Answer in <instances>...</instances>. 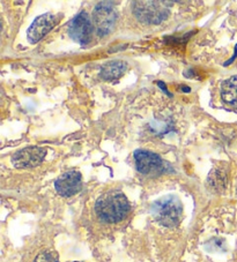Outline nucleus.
<instances>
[{"mask_svg":"<svg viewBox=\"0 0 237 262\" xmlns=\"http://www.w3.org/2000/svg\"><path fill=\"white\" fill-rule=\"evenodd\" d=\"M56 25V18L52 14H43L31 23L28 29V39L31 43H37L45 36Z\"/></svg>","mask_w":237,"mask_h":262,"instance_id":"9","label":"nucleus"},{"mask_svg":"<svg viewBox=\"0 0 237 262\" xmlns=\"http://www.w3.org/2000/svg\"><path fill=\"white\" fill-rule=\"evenodd\" d=\"M117 13L114 7L108 5L106 3L99 4L93 12V22L100 36H107L111 33L116 25Z\"/></svg>","mask_w":237,"mask_h":262,"instance_id":"5","label":"nucleus"},{"mask_svg":"<svg viewBox=\"0 0 237 262\" xmlns=\"http://www.w3.org/2000/svg\"><path fill=\"white\" fill-rule=\"evenodd\" d=\"M221 97L229 106L237 107V75L224 80L221 84Z\"/></svg>","mask_w":237,"mask_h":262,"instance_id":"11","label":"nucleus"},{"mask_svg":"<svg viewBox=\"0 0 237 262\" xmlns=\"http://www.w3.org/2000/svg\"><path fill=\"white\" fill-rule=\"evenodd\" d=\"M183 207L175 195L163 196L152 205V214L160 224L167 228H174L179 223Z\"/></svg>","mask_w":237,"mask_h":262,"instance_id":"2","label":"nucleus"},{"mask_svg":"<svg viewBox=\"0 0 237 262\" xmlns=\"http://www.w3.org/2000/svg\"><path fill=\"white\" fill-rule=\"evenodd\" d=\"M237 58V44H236V46H235V54H234V56H232V57L228 60V63H226L224 64V65H229V64H231L232 62H234V60Z\"/></svg>","mask_w":237,"mask_h":262,"instance_id":"13","label":"nucleus"},{"mask_svg":"<svg viewBox=\"0 0 237 262\" xmlns=\"http://www.w3.org/2000/svg\"><path fill=\"white\" fill-rule=\"evenodd\" d=\"M45 155L46 150L44 148L28 147L15 152L13 157H12V163H13L15 168L19 169L34 168L43 162Z\"/></svg>","mask_w":237,"mask_h":262,"instance_id":"7","label":"nucleus"},{"mask_svg":"<svg viewBox=\"0 0 237 262\" xmlns=\"http://www.w3.org/2000/svg\"><path fill=\"white\" fill-rule=\"evenodd\" d=\"M68 35L73 41L80 44L90 42L93 35V23L86 12H81L72 20L68 26Z\"/></svg>","mask_w":237,"mask_h":262,"instance_id":"6","label":"nucleus"},{"mask_svg":"<svg viewBox=\"0 0 237 262\" xmlns=\"http://www.w3.org/2000/svg\"><path fill=\"white\" fill-rule=\"evenodd\" d=\"M136 170L145 176L156 177L167 171V164L158 154L147 150L134 152Z\"/></svg>","mask_w":237,"mask_h":262,"instance_id":"4","label":"nucleus"},{"mask_svg":"<svg viewBox=\"0 0 237 262\" xmlns=\"http://www.w3.org/2000/svg\"><path fill=\"white\" fill-rule=\"evenodd\" d=\"M133 13L140 21L148 25H158L168 18L169 12L159 2H134Z\"/></svg>","mask_w":237,"mask_h":262,"instance_id":"3","label":"nucleus"},{"mask_svg":"<svg viewBox=\"0 0 237 262\" xmlns=\"http://www.w3.org/2000/svg\"><path fill=\"white\" fill-rule=\"evenodd\" d=\"M56 191L62 196H72L82 187L81 175L78 171H68L56 180Z\"/></svg>","mask_w":237,"mask_h":262,"instance_id":"8","label":"nucleus"},{"mask_svg":"<svg viewBox=\"0 0 237 262\" xmlns=\"http://www.w3.org/2000/svg\"><path fill=\"white\" fill-rule=\"evenodd\" d=\"M95 212L106 223H117L125 219L130 212V203L120 192H109L96 201Z\"/></svg>","mask_w":237,"mask_h":262,"instance_id":"1","label":"nucleus"},{"mask_svg":"<svg viewBox=\"0 0 237 262\" xmlns=\"http://www.w3.org/2000/svg\"><path fill=\"white\" fill-rule=\"evenodd\" d=\"M34 262H59L57 254L51 252H42L39 253Z\"/></svg>","mask_w":237,"mask_h":262,"instance_id":"12","label":"nucleus"},{"mask_svg":"<svg viewBox=\"0 0 237 262\" xmlns=\"http://www.w3.org/2000/svg\"><path fill=\"white\" fill-rule=\"evenodd\" d=\"M126 63L123 60H114V62L107 63L101 68V73L100 76L104 81H112V80H117L122 76L126 71Z\"/></svg>","mask_w":237,"mask_h":262,"instance_id":"10","label":"nucleus"}]
</instances>
